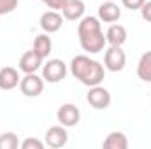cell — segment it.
Returning <instances> with one entry per match:
<instances>
[{
	"label": "cell",
	"instance_id": "6da1fadb",
	"mask_svg": "<svg viewBox=\"0 0 151 149\" xmlns=\"http://www.w3.org/2000/svg\"><path fill=\"white\" fill-rule=\"evenodd\" d=\"M77 35H79V44L83 47V51L90 53V54H97L100 51H104L107 40L102 32L100 27V19L95 16H83L79 19L77 25Z\"/></svg>",
	"mask_w": 151,
	"mask_h": 149
},
{
	"label": "cell",
	"instance_id": "7a4b0ae2",
	"mask_svg": "<svg viewBox=\"0 0 151 149\" xmlns=\"http://www.w3.org/2000/svg\"><path fill=\"white\" fill-rule=\"evenodd\" d=\"M70 74L74 75L81 84L91 88V86H97L104 81L106 67L100 62L91 60L86 54H77L70 62Z\"/></svg>",
	"mask_w": 151,
	"mask_h": 149
},
{
	"label": "cell",
	"instance_id": "3957f363",
	"mask_svg": "<svg viewBox=\"0 0 151 149\" xmlns=\"http://www.w3.org/2000/svg\"><path fill=\"white\" fill-rule=\"evenodd\" d=\"M65 75H67V65L58 58L47 60L42 65V79L51 82V84H56V82L63 81Z\"/></svg>",
	"mask_w": 151,
	"mask_h": 149
},
{
	"label": "cell",
	"instance_id": "277c9868",
	"mask_svg": "<svg viewBox=\"0 0 151 149\" xmlns=\"http://www.w3.org/2000/svg\"><path fill=\"white\" fill-rule=\"evenodd\" d=\"M127 65V54L121 46H109L104 54V67L109 72H121Z\"/></svg>",
	"mask_w": 151,
	"mask_h": 149
},
{
	"label": "cell",
	"instance_id": "5b68a950",
	"mask_svg": "<svg viewBox=\"0 0 151 149\" xmlns=\"http://www.w3.org/2000/svg\"><path fill=\"white\" fill-rule=\"evenodd\" d=\"M111 100H113V98H111L109 90H106V88L100 86V84L91 86L90 91L86 93V102H88L93 109H97V111L107 109V107L111 105Z\"/></svg>",
	"mask_w": 151,
	"mask_h": 149
},
{
	"label": "cell",
	"instance_id": "8992f818",
	"mask_svg": "<svg viewBox=\"0 0 151 149\" xmlns=\"http://www.w3.org/2000/svg\"><path fill=\"white\" fill-rule=\"evenodd\" d=\"M19 90L25 97L35 98L44 91V79L40 75H37L35 72L34 74H25V77L19 81Z\"/></svg>",
	"mask_w": 151,
	"mask_h": 149
},
{
	"label": "cell",
	"instance_id": "52a82bcc",
	"mask_svg": "<svg viewBox=\"0 0 151 149\" xmlns=\"http://www.w3.org/2000/svg\"><path fill=\"white\" fill-rule=\"evenodd\" d=\"M44 142H46V146H49V148H53V149L63 148L69 142L67 128L63 125H55V126L47 128V132L44 135Z\"/></svg>",
	"mask_w": 151,
	"mask_h": 149
},
{
	"label": "cell",
	"instance_id": "ba28073f",
	"mask_svg": "<svg viewBox=\"0 0 151 149\" xmlns=\"http://www.w3.org/2000/svg\"><path fill=\"white\" fill-rule=\"evenodd\" d=\"M56 119L60 125H63L65 128H72L79 125L81 119V111L76 107L74 104H63L58 111H56Z\"/></svg>",
	"mask_w": 151,
	"mask_h": 149
},
{
	"label": "cell",
	"instance_id": "9c48e42d",
	"mask_svg": "<svg viewBox=\"0 0 151 149\" xmlns=\"http://www.w3.org/2000/svg\"><path fill=\"white\" fill-rule=\"evenodd\" d=\"M40 28L44 34H55L62 28L63 25V16L58 12V11H46L42 16H40Z\"/></svg>",
	"mask_w": 151,
	"mask_h": 149
},
{
	"label": "cell",
	"instance_id": "30bf717a",
	"mask_svg": "<svg viewBox=\"0 0 151 149\" xmlns=\"http://www.w3.org/2000/svg\"><path fill=\"white\" fill-rule=\"evenodd\" d=\"M42 60L44 58H40L34 49H30V51L23 53V56L19 58V70L23 74H34L42 67Z\"/></svg>",
	"mask_w": 151,
	"mask_h": 149
},
{
	"label": "cell",
	"instance_id": "8fae6325",
	"mask_svg": "<svg viewBox=\"0 0 151 149\" xmlns=\"http://www.w3.org/2000/svg\"><path fill=\"white\" fill-rule=\"evenodd\" d=\"M97 18L104 23H116L121 18V9L118 4H114V0H104V4L99 7Z\"/></svg>",
	"mask_w": 151,
	"mask_h": 149
},
{
	"label": "cell",
	"instance_id": "7c38bea8",
	"mask_svg": "<svg viewBox=\"0 0 151 149\" xmlns=\"http://www.w3.org/2000/svg\"><path fill=\"white\" fill-rule=\"evenodd\" d=\"M19 72L14 67H2L0 69V90L11 91L19 86Z\"/></svg>",
	"mask_w": 151,
	"mask_h": 149
},
{
	"label": "cell",
	"instance_id": "4fadbf2b",
	"mask_svg": "<svg viewBox=\"0 0 151 149\" xmlns=\"http://www.w3.org/2000/svg\"><path fill=\"white\" fill-rule=\"evenodd\" d=\"M84 11H86V5L83 0H67V4L62 9V16L63 19H69V21H79L84 16Z\"/></svg>",
	"mask_w": 151,
	"mask_h": 149
},
{
	"label": "cell",
	"instance_id": "5bb4252c",
	"mask_svg": "<svg viewBox=\"0 0 151 149\" xmlns=\"http://www.w3.org/2000/svg\"><path fill=\"white\" fill-rule=\"evenodd\" d=\"M127 37H128L127 28L119 23H113L106 32V40L109 46H123L127 42Z\"/></svg>",
	"mask_w": 151,
	"mask_h": 149
},
{
	"label": "cell",
	"instance_id": "9a60e30c",
	"mask_svg": "<svg viewBox=\"0 0 151 149\" xmlns=\"http://www.w3.org/2000/svg\"><path fill=\"white\" fill-rule=\"evenodd\" d=\"M104 149H127L128 148V139L123 132H111L106 140L102 142Z\"/></svg>",
	"mask_w": 151,
	"mask_h": 149
},
{
	"label": "cell",
	"instance_id": "2e32d148",
	"mask_svg": "<svg viewBox=\"0 0 151 149\" xmlns=\"http://www.w3.org/2000/svg\"><path fill=\"white\" fill-rule=\"evenodd\" d=\"M51 49H53V42H51L49 34H40V35L35 37V40H34V51L37 53L40 58H47Z\"/></svg>",
	"mask_w": 151,
	"mask_h": 149
},
{
	"label": "cell",
	"instance_id": "e0dca14e",
	"mask_svg": "<svg viewBox=\"0 0 151 149\" xmlns=\"http://www.w3.org/2000/svg\"><path fill=\"white\" fill-rule=\"evenodd\" d=\"M137 77L144 82H151V51H146L137 63Z\"/></svg>",
	"mask_w": 151,
	"mask_h": 149
},
{
	"label": "cell",
	"instance_id": "ac0fdd59",
	"mask_svg": "<svg viewBox=\"0 0 151 149\" xmlns=\"http://www.w3.org/2000/svg\"><path fill=\"white\" fill-rule=\"evenodd\" d=\"M19 148V139L12 132H5L0 135V149H18Z\"/></svg>",
	"mask_w": 151,
	"mask_h": 149
},
{
	"label": "cell",
	"instance_id": "d6986e66",
	"mask_svg": "<svg viewBox=\"0 0 151 149\" xmlns=\"http://www.w3.org/2000/svg\"><path fill=\"white\" fill-rule=\"evenodd\" d=\"M18 7V0H0V16L11 14Z\"/></svg>",
	"mask_w": 151,
	"mask_h": 149
},
{
	"label": "cell",
	"instance_id": "ffe728a7",
	"mask_svg": "<svg viewBox=\"0 0 151 149\" xmlns=\"http://www.w3.org/2000/svg\"><path fill=\"white\" fill-rule=\"evenodd\" d=\"M21 148L23 149H44V142L35 139V137H27L21 142Z\"/></svg>",
	"mask_w": 151,
	"mask_h": 149
},
{
	"label": "cell",
	"instance_id": "44dd1931",
	"mask_svg": "<svg viewBox=\"0 0 151 149\" xmlns=\"http://www.w3.org/2000/svg\"><path fill=\"white\" fill-rule=\"evenodd\" d=\"M44 5H47L49 9H53V11H62L63 9V5L67 4V0H40Z\"/></svg>",
	"mask_w": 151,
	"mask_h": 149
},
{
	"label": "cell",
	"instance_id": "7402d4cb",
	"mask_svg": "<svg viewBox=\"0 0 151 149\" xmlns=\"http://www.w3.org/2000/svg\"><path fill=\"white\" fill-rule=\"evenodd\" d=\"M144 2H146V0H121L123 7H127V9H130V11H139Z\"/></svg>",
	"mask_w": 151,
	"mask_h": 149
},
{
	"label": "cell",
	"instance_id": "603a6c76",
	"mask_svg": "<svg viewBox=\"0 0 151 149\" xmlns=\"http://www.w3.org/2000/svg\"><path fill=\"white\" fill-rule=\"evenodd\" d=\"M139 11H141L142 19H144V21H148V23H151V0H150V2H144V4H142V7H141Z\"/></svg>",
	"mask_w": 151,
	"mask_h": 149
}]
</instances>
